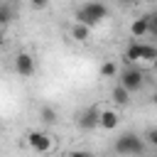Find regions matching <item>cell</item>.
Segmentation results:
<instances>
[{"label":"cell","mask_w":157,"mask_h":157,"mask_svg":"<svg viewBox=\"0 0 157 157\" xmlns=\"http://www.w3.org/2000/svg\"><path fill=\"white\" fill-rule=\"evenodd\" d=\"M108 17V7L103 5V2H98V0H88V2H83L78 10H76V22H83V25H88V27H96L98 22H103Z\"/></svg>","instance_id":"6da1fadb"},{"label":"cell","mask_w":157,"mask_h":157,"mask_svg":"<svg viewBox=\"0 0 157 157\" xmlns=\"http://www.w3.org/2000/svg\"><path fill=\"white\" fill-rule=\"evenodd\" d=\"M125 61H130V64H135V61H157V47L132 42L125 49Z\"/></svg>","instance_id":"7a4b0ae2"},{"label":"cell","mask_w":157,"mask_h":157,"mask_svg":"<svg viewBox=\"0 0 157 157\" xmlns=\"http://www.w3.org/2000/svg\"><path fill=\"white\" fill-rule=\"evenodd\" d=\"M115 152L118 155H140V152H145V142L135 132H125L115 140Z\"/></svg>","instance_id":"3957f363"},{"label":"cell","mask_w":157,"mask_h":157,"mask_svg":"<svg viewBox=\"0 0 157 157\" xmlns=\"http://www.w3.org/2000/svg\"><path fill=\"white\" fill-rule=\"evenodd\" d=\"M76 125H78L83 132H91V130L101 128V108L91 105V108H86L83 113H78V118H76Z\"/></svg>","instance_id":"277c9868"},{"label":"cell","mask_w":157,"mask_h":157,"mask_svg":"<svg viewBox=\"0 0 157 157\" xmlns=\"http://www.w3.org/2000/svg\"><path fill=\"white\" fill-rule=\"evenodd\" d=\"M142 81H145V78H142V71H140L135 64H130L128 69L120 71V83H123L128 91H140V88H142Z\"/></svg>","instance_id":"5b68a950"},{"label":"cell","mask_w":157,"mask_h":157,"mask_svg":"<svg viewBox=\"0 0 157 157\" xmlns=\"http://www.w3.org/2000/svg\"><path fill=\"white\" fill-rule=\"evenodd\" d=\"M27 142H29V147H32L34 152H39V155H47V152L52 150V137H49L47 132H39V130L27 132Z\"/></svg>","instance_id":"8992f818"},{"label":"cell","mask_w":157,"mask_h":157,"mask_svg":"<svg viewBox=\"0 0 157 157\" xmlns=\"http://www.w3.org/2000/svg\"><path fill=\"white\" fill-rule=\"evenodd\" d=\"M15 71H17L20 76H32V74H34V59H32V54L20 52V54L15 56Z\"/></svg>","instance_id":"52a82bcc"},{"label":"cell","mask_w":157,"mask_h":157,"mask_svg":"<svg viewBox=\"0 0 157 157\" xmlns=\"http://www.w3.org/2000/svg\"><path fill=\"white\" fill-rule=\"evenodd\" d=\"M130 34H132L135 39H140V37L150 34V20H147V15H145V17H137V20L130 25Z\"/></svg>","instance_id":"ba28073f"},{"label":"cell","mask_w":157,"mask_h":157,"mask_svg":"<svg viewBox=\"0 0 157 157\" xmlns=\"http://www.w3.org/2000/svg\"><path fill=\"white\" fill-rule=\"evenodd\" d=\"M118 113L115 110H101V128L103 130H115L118 128Z\"/></svg>","instance_id":"9c48e42d"},{"label":"cell","mask_w":157,"mask_h":157,"mask_svg":"<svg viewBox=\"0 0 157 157\" xmlns=\"http://www.w3.org/2000/svg\"><path fill=\"white\" fill-rule=\"evenodd\" d=\"M130 93H132V91H128L123 83H118V86L113 88V93H110V96H113V101H115L118 105H128V101H130Z\"/></svg>","instance_id":"30bf717a"},{"label":"cell","mask_w":157,"mask_h":157,"mask_svg":"<svg viewBox=\"0 0 157 157\" xmlns=\"http://www.w3.org/2000/svg\"><path fill=\"white\" fill-rule=\"evenodd\" d=\"M88 34H91V27H88V25H83V22H76V25L71 27V37H74L76 42H86V39H88Z\"/></svg>","instance_id":"8fae6325"},{"label":"cell","mask_w":157,"mask_h":157,"mask_svg":"<svg viewBox=\"0 0 157 157\" xmlns=\"http://www.w3.org/2000/svg\"><path fill=\"white\" fill-rule=\"evenodd\" d=\"M56 118H59V115H56V110H54L52 105H42V108H39V120H42L44 125H54Z\"/></svg>","instance_id":"7c38bea8"},{"label":"cell","mask_w":157,"mask_h":157,"mask_svg":"<svg viewBox=\"0 0 157 157\" xmlns=\"http://www.w3.org/2000/svg\"><path fill=\"white\" fill-rule=\"evenodd\" d=\"M118 74V66L113 64V61H103L101 64V76L103 78H110V76H115Z\"/></svg>","instance_id":"4fadbf2b"},{"label":"cell","mask_w":157,"mask_h":157,"mask_svg":"<svg viewBox=\"0 0 157 157\" xmlns=\"http://www.w3.org/2000/svg\"><path fill=\"white\" fill-rule=\"evenodd\" d=\"M10 17H12V12H10V2L5 0L2 7H0V22H2V25H10Z\"/></svg>","instance_id":"5bb4252c"},{"label":"cell","mask_w":157,"mask_h":157,"mask_svg":"<svg viewBox=\"0 0 157 157\" xmlns=\"http://www.w3.org/2000/svg\"><path fill=\"white\" fill-rule=\"evenodd\" d=\"M147 20H150V34H155V37H157V12L147 15Z\"/></svg>","instance_id":"9a60e30c"},{"label":"cell","mask_w":157,"mask_h":157,"mask_svg":"<svg viewBox=\"0 0 157 157\" xmlns=\"http://www.w3.org/2000/svg\"><path fill=\"white\" fill-rule=\"evenodd\" d=\"M147 142H150L152 147H157V128H152V130L147 132Z\"/></svg>","instance_id":"2e32d148"},{"label":"cell","mask_w":157,"mask_h":157,"mask_svg":"<svg viewBox=\"0 0 157 157\" xmlns=\"http://www.w3.org/2000/svg\"><path fill=\"white\" fill-rule=\"evenodd\" d=\"M47 5H49V0H32V7L34 10H44Z\"/></svg>","instance_id":"e0dca14e"},{"label":"cell","mask_w":157,"mask_h":157,"mask_svg":"<svg viewBox=\"0 0 157 157\" xmlns=\"http://www.w3.org/2000/svg\"><path fill=\"white\" fill-rule=\"evenodd\" d=\"M152 103H155V105H157V91H155V96H152Z\"/></svg>","instance_id":"ac0fdd59"},{"label":"cell","mask_w":157,"mask_h":157,"mask_svg":"<svg viewBox=\"0 0 157 157\" xmlns=\"http://www.w3.org/2000/svg\"><path fill=\"white\" fill-rule=\"evenodd\" d=\"M7 2H17V0H7Z\"/></svg>","instance_id":"d6986e66"},{"label":"cell","mask_w":157,"mask_h":157,"mask_svg":"<svg viewBox=\"0 0 157 157\" xmlns=\"http://www.w3.org/2000/svg\"><path fill=\"white\" fill-rule=\"evenodd\" d=\"M123 2H130V0H123Z\"/></svg>","instance_id":"ffe728a7"}]
</instances>
